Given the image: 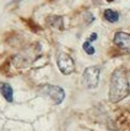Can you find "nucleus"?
<instances>
[{"label":"nucleus","instance_id":"nucleus-1","mask_svg":"<svg viewBox=\"0 0 130 131\" xmlns=\"http://www.w3.org/2000/svg\"><path fill=\"white\" fill-rule=\"evenodd\" d=\"M130 86L126 74L123 69H117L111 76L109 85V101L112 103H118L129 96Z\"/></svg>","mask_w":130,"mask_h":131},{"label":"nucleus","instance_id":"nucleus-2","mask_svg":"<svg viewBox=\"0 0 130 131\" xmlns=\"http://www.w3.org/2000/svg\"><path fill=\"white\" fill-rule=\"evenodd\" d=\"M99 75H101V69L98 66L86 68L84 74H82V83L88 90L96 88L99 83Z\"/></svg>","mask_w":130,"mask_h":131},{"label":"nucleus","instance_id":"nucleus-3","mask_svg":"<svg viewBox=\"0 0 130 131\" xmlns=\"http://www.w3.org/2000/svg\"><path fill=\"white\" fill-rule=\"evenodd\" d=\"M41 92L48 96L54 104H62L63 101L65 99V91L60 86H53V85H44L41 88Z\"/></svg>","mask_w":130,"mask_h":131},{"label":"nucleus","instance_id":"nucleus-4","mask_svg":"<svg viewBox=\"0 0 130 131\" xmlns=\"http://www.w3.org/2000/svg\"><path fill=\"white\" fill-rule=\"evenodd\" d=\"M58 69L63 75H70L75 71V63L74 59L66 53H60L57 58Z\"/></svg>","mask_w":130,"mask_h":131},{"label":"nucleus","instance_id":"nucleus-5","mask_svg":"<svg viewBox=\"0 0 130 131\" xmlns=\"http://www.w3.org/2000/svg\"><path fill=\"white\" fill-rule=\"evenodd\" d=\"M114 44L120 48L122 50L126 51L130 54V34L125 32H117L113 38Z\"/></svg>","mask_w":130,"mask_h":131},{"label":"nucleus","instance_id":"nucleus-6","mask_svg":"<svg viewBox=\"0 0 130 131\" xmlns=\"http://www.w3.org/2000/svg\"><path fill=\"white\" fill-rule=\"evenodd\" d=\"M0 93L3 94V97L5 98L6 102L11 103L14 102V90L9 83L6 82H0Z\"/></svg>","mask_w":130,"mask_h":131},{"label":"nucleus","instance_id":"nucleus-7","mask_svg":"<svg viewBox=\"0 0 130 131\" xmlns=\"http://www.w3.org/2000/svg\"><path fill=\"white\" fill-rule=\"evenodd\" d=\"M103 16H104V18L107 20L108 22H111V23L118 22V20H119V14L117 11L112 10V9H107V10H104Z\"/></svg>","mask_w":130,"mask_h":131},{"label":"nucleus","instance_id":"nucleus-8","mask_svg":"<svg viewBox=\"0 0 130 131\" xmlns=\"http://www.w3.org/2000/svg\"><path fill=\"white\" fill-rule=\"evenodd\" d=\"M48 22L51 23L53 27H55V28H63V17L60 16H52L48 18Z\"/></svg>","mask_w":130,"mask_h":131},{"label":"nucleus","instance_id":"nucleus-9","mask_svg":"<svg viewBox=\"0 0 130 131\" xmlns=\"http://www.w3.org/2000/svg\"><path fill=\"white\" fill-rule=\"evenodd\" d=\"M82 48H84V50L86 51V54H88V55H93V54L96 53V49L93 48V46H91V43L88 40H86L85 43L82 44Z\"/></svg>","mask_w":130,"mask_h":131},{"label":"nucleus","instance_id":"nucleus-10","mask_svg":"<svg viewBox=\"0 0 130 131\" xmlns=\"http://www.w3.org/2000/svg\"><path fill=\"white\" fill-rule=\"evenodd\" d=\"M85 18H86V22H87V23H91L92 21H95V16H93L91 12H86V14H85Z\"/></svg>","mask_w":130,"mask_h":131},{"label":"nucleus","instance_id":"nucleus-11","mask_svg":"<svg viewBox=\"0 0 130 131\" xmlns=\"http://www.w3.org/2000/svg\"><path fill=\"white\" fill-rule=\"evenodd\" d=\"M97 39V33H92L91 34V37H90V39H88V42H93V40H96Z\"/></svg>","mask_w":130,"mask_h":131}]
</instances>
